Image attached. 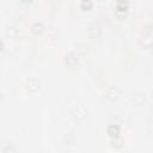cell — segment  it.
I'll use <instances>...</instances> for the list:
<instances>
[{"instance_id": "cell-8", "label": "cell", "mask_w": 153, "mask_h": 153, "mask_svg": "<svg viewBox=\"0 0 153 153\" xmlns=\"http://www.w3.org/2000/svg\"><path fill=\"white\" fill-rule=\"evenodd\" d=\"M116 8L118 12H126L128 10V1L127 0H118L116 4Z\"/></svg>"}, {"instance_id": "cell-13", "label": "cell", "mask_w": 153, "mask_h": 153, "mask_svg": "<svg viewBox=\"0 0 153 153\" xmlns=\"http://www.w3.org/2000/svg\"><path fill=\"white\" fill-rule=\"evenodd\" d=\"M22 1H23V2H25V4H29V2H31L32 0H22Z\"/></svg>"}, {"instance_id": "cell-1", "label": "cell", "mask_w": 153, "mask_h": 153, "mask_svg": "<svg viewBox=\"0 0 153 153\" xmlns=\"http://www.w3.org/2000/svg\"><path fill=\"white\" fill-rule=\"evenodd\" d=\"M104 96H105L106 99L114 102V100H116V99L118 98V96H120V91H118L117 87H115V86H110V87H108V88L105 90Z\"/></svg>"}, {"instance_id": "cell-3", "label": "cell", "mask_w": 153, "mask_h": 153, "mask_svg": "<svg viewBox=\"0 0 153 153\" xmlns=\"http://www.w3.org/2000/svg\"><path fill=\"white\" fill-rule=\"evenodd\" d=\"M65 62L68 66H75L78 63V57H76V55L74 53H68L65 56Z\"/></svg>"}, {"instance_id": "cell-5", "label": "cell", "mask_w": 153, "mask_h": 153, "mask_svg": "<svg viewBox=\"0 0 153 153\" xmlns=\"http://www.w3.org/2000/svg\"><path fill=\"white\" fill-rule=\"evenodd\" d=\"M133 102L136 104V105H141L143 102H145V93L137 91L133 94Z\"/></svg>"}, {"instance_id": "cell-11", "label": "cell", "mask_w": 153, "mask_h": 153, "mask_svg": "<svg viewBox=\"0 0 153 153\" xmlns=\"http://www.w3.org/2000/svg\"><path fill=\"white\" fill-rule=\"evenodd\" d=\"M80 5L84 10H90L92 7V0H81Z\"/></svg>"}, {"instance_id": "cell-9", "label": "cell", "mask_w": 153, "mask_h": 153, "mask_svg": "<svg viewBox=\"0 0 153 153\" xmlns=\"http://www.w3.org/2000/svg\"><path fill=\"white\" fill-rule=\"evenodd\" d=\"M75 111H78V115H74V117L81 118V120H84V118L86 117V110H85L82 106H78V108L75 109Z\"/></svg>"}, {"instance_id": "cell-7", "label": "cell", "mask_w": 153, "mask_h": 153, "mask_svg": "<svg viewBox=\"0 0 153 153\" xmlns=\"http://www.w3.org/2000/svg\"><path fill=\"white\" fill-rule=\"evenodd\" d=\"M108 134H109L111 137L117 136V135L120 134V128H118V126H116V124H110V126L108 127Z\"/></svg>"}, {"instance_id": "cell-10", "label": "cell", "mask_w": 153, "mask_h": 153, "mask_svg": "<svg viewBox=\"0 0 153 153\" xmlns=\"http://www.w3.org/2000/svg\"><path fill=\"white\" fill-rule=\"evenodd\" d=\"M111 139H112V140H111L112 146H115V147H122V145H123V140H122V137H120V136L117 135V136L111 137Z\"/></svg>"}, {"instance_id": "cell-2", "label": "cell", "mask_w": 153, "mask_h": 153, "mask_svg": "<svg viewBox=\"0 0 153 153\" xmlns=\"http://www.w3.org/2000/svg\"><path fill=\"white\" fill-rule=\"evenodd\" d=\"M26 88L31 92H36L38 88H39V80L36 78V76H32L27 81H26Z\"/></svg>"}, {"instance_id": "cell-4", "label": "cell", "mask_w": 153, "mask_h": 153, "mask_svg": "<svg viewBox=\"0 0 153 153\" xmlns=\"http://www.w3.org/2000/svg\"><path fill=\"white\" fill-rule=\"evenodd\" d=\"M87 31H88V35H90L92 38H97V37H99V35H100V29H99V26L96 25V24L90 25Z\"/></svg>"}, {"instance_id": "cell-12", "label": "cell", "mask_w": 153, "mask_h": 153, "mask_svg": "<svg viewBox=\"0 0 153 153\" xmlns=\"http://www.w3.org/2000/svg\"><path fill=\"white\" fill-rule=\"evenodd\" d=\"M74 141H75V137H74V135H73L72 133H69V134L66 135V142H67V143L72 145V143H74Z\"/></svg>"}, {"instance_id": "cell-6", "label": "cell", "mask_w": 153, "mask_h": 153, "mask_svg": "<svg viewBox=\"0 0 153 153\" xmlns=\"http://www.w3.org/2000/svg\"><path fill=\"white\" fill-rule=\"evenodd\" d=\"M43 29H44V26H43L42 23H35V24H32V26H31V32H32L33 35L38 36V35H41V33L43 32Z\"/></svg>"}]
</instances>
